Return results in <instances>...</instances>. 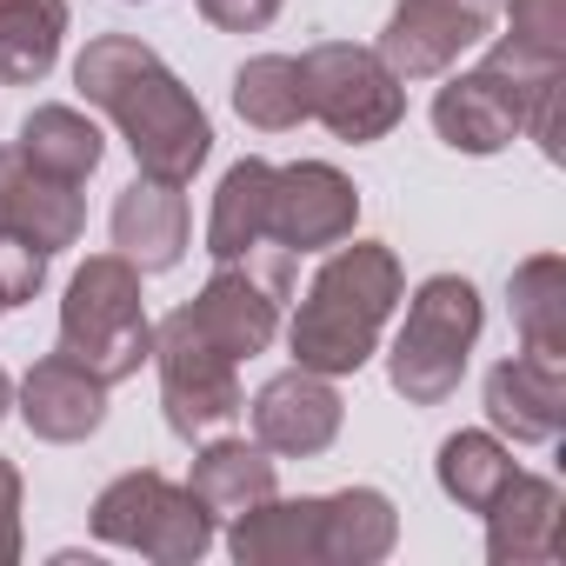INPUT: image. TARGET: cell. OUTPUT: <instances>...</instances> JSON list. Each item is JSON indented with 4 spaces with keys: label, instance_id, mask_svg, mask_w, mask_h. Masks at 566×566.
<instances>
[{
    "label": "cell",
    "instance_id": "1",
    "mask_svg": "<svg viewBox=\"0 0 566 566\" xmlns=\"http://www.w3.org/2000/svg\"><path fill=\"white\" fill-rule=\"evenodd\" d=\"M74 87L127 134L140 174L187 187V180L207 167L213 127H207L200 101L167 74V61H160L147 41H134V34H101V41H87L81 61H74Z\"/></svg>",
    "mask_w": 566,
    "mask_h": 566
},
{
    "label": "cell",
    "instance_id": "2",
    "mask_svg": "<svg viewBox=\"0 0 566 566\" xmlns=\"http://www.w3.org/2000/svg\"><path fill=\"white\" fill-rule=\"evenodd\" d=\"M394 307H400V260H394V247H380V240L340 247L314 273V287H307V301L294 314V334H287L294 360L307 374H327V380L360 374L374 360L380 327H387Z\"/></svg>",
    "mask_w": 566,
    "mask_h": 566
},
{
    "label": "cell",
    "instance_id": "3",
    "mask_svg": "<svg viewBox=\"0 0 566 566\" xmlns=\"http://www.w3.org/2000/svg\"><path fill=\"white\" fill-rule=\"evenodd\" d=\"M61 354L81 360L94 380L120 387L140 374V360L154 354V321H147V294H140V266L127 253H94L61 301Z\"/></svg>",
    "mask_w": 566,
    "mask_h": 566
},
{
    "label": "cell",
    "instance_id": "4",
    "mask_svg": "<svg viewBox=\"0 0 566 566\" xmlns=\"http://www.w3.org/2000/svg\"><path fill=\"white\" fill-rule=\"evenodd\" d=\"M566 54H539L520 41H500L473 74L447 81L433 94V127L453 154H500L513 134H526L533 101L559 81Z\"/></svg>",
    "mask_w": 566,
    "mask_h": 566
},
{
    "label": "cell",
    "instance_id": "5",
    "mask_svg": "<svg viewBox=\"0 0 566 566\" xmlns=\"http://www.w3.org/2000/svg\"><path fill=\"white\" fill-rule=\"evenodd\" d=\"M473 340H480V294H473V280H460V273L420 280V294H413V307H407V327L394 334V354H387L394 394H400L407 407H440V400H453Z\"/></svg>",
    "mask_w": 566,
    "mask_h": 566
},
{
    "label": "cell",
    "instance_id": "6",
    "mask_svg": "<svg viewBox=\"0 0 566 566\" xmlns=\"http://www.w3.org/2000/svg\"><path fill=\"white\" fill-rule=\"evenodd\" d=\"M94 533L107 546H127L140 559H160V566H193L207 546H213V513L174 486L167 473L140 467V473H120L101 500H94Z\"/></svg>",
    "mask_w": 566,
    "mask_h": 566
},
{
    "label": "cell",
    "instance_id": "7",
    "mask_svg": "<svg viewBox=\"0 0 566 566\" xmlns=\"http://www.w3.org/2000/svg\"><path fill=\"white\" fill-rule=\"evenodd\" d=\"M301 81H307V120H321L334 140H387L407 114V81L354 41H327L301 54Z\"/></svg>",
    "mask_w": 566,
    "mask_h": 566
},
{
    "label": "cell",
    "instance_id": "8",
    "mask_svg": "<svg viewBox=\"0 0 566 566\" xmlns=\"http://www.w3.org/2000/svg\"><path fill=\"white\" fill-rule=\"evenodd\" d=\"M154 360H160V400H167V427L180 440H200V433H220L247 413V394H240V374H233V354H220L187 314H167L154 327Z\"/></svg>",
    "mask_w": 566,
    "mask_h": 566
},
{
    "label": "cell",
    "instance_id": "9",
    "mask_svg": "<svg viewBox=\"0 0 566 566\" xmlns=\"http://www.w3.org/2000/svg\"><path fill=\"white\" fill-rule=\"evenodd\" d=\"M287 294H294V253L273 247L260 266H253V260L220 266L207 287H200V301L180 307V314H187L220 354L253 360V354L273 347V334H280V301H287Z\"/></svg>",
    "mask_w": 566,
    "mask_h": 566
},
{
    "label": "cell",
    "instance_id": "10",
    "mask_svg": "<svg viewBox=\"0 0 566 566\" xmlns=\"http://www.w3.org/2000/svg\"><path fill=\"white\" fill-rule=\"evenodd\" d=\"M360 220V193L340 167L327 160H294V167H273V200H266V240L287 247V253H321L354 240Z\"/></svg>",
    "mask_w": 566,
    "mask_h": 566
},
{
    "label": "cell",
    "instance_id": "11",
    "mask_svg": "<svg viewBox=\"0 0 566 566\" xmlns=\"http://www.w3.org/2000/svg\"><path fill=\"white\" fill-rule=\"evenodd\" d=\"M486 34H493V14L480 8V0H400L374 54H380L400 81H433V74H447L467 48H480Z\"/></svg>",
    "mask_w": 566,
    "mask_h": 566
},
{
    "label": "cell",
    "instance_id": "12",
    "mask_svg": "<svg viewBox=\"0 0 566 566\" xmlns=\"http://www.w3.org/2000/svg\"><path fill=\"white\" fill-rule=\"evenodd\" d=\"M340 420H347V407H340L334 380L327 374H307V367L273 374L253 394V440L266 453H280V460H314V453H327L340 440Z\"/></svg>",
    "mask_w": 566,
    "mask_h": 566
},
{
    "label": "cell",
    "instance_id": "13",
    "mask_svg": "<svg viewBox=\"0 0 566 566\" xmlns=\"http://www.w3.org/2000/svg\"><path fill=\"white\" fill-rule=\"evenodd\" d=\"M81 227H87L81 180L41 174L34 160H21V147H0V233H21L54 260L61 247L81 240Z\"/></svg>",
    "mask_w": 566,
    "mask_h": 566
},
{
    "label": "cell",
    "instance_id": "14",
    "mask_svg": "<svg viewBox=\"0 0 566 566\" xmlns=\"http://www.w3.org/2000/svg\"><path fill=\"white\" fill-rule=\"evenodd\" d=\"M21 420L34 440H54V447H74L87 433H101L107 420V380H94L81 360L67 354H48L34 360V374L21 380Z\"/></svg>",
    "mask_w": 566,
    "mask_h": 566
},
{
    "label": "cell",
    "instance_id": "15",
    "mask_svg": "<svg viewBox=\"0 0 566 566\" xmlns=\"http://www.w3.org/2000/svg\"><path fill=\"white\" fill-rule=\"evenodd\" d=\"M486 420L520 447L559 440V427H566V360H533V354L500 360L486 374Z\"/></svg>",
    "mask_w": 566,
    "mask_h": 566
},
{
    "label": "cell",
    "instance_id": "16",
    "mask_svg": "<svg viewBox=\"0 0 566 566\" xmlns=\"http://www.w3.org/2000/svg\"><path fill=\"white\" fill-rule=\"evenodd\" d=\"M566 553V506L559 486L539 473H513L506 493L486 506V559L493 566H526V559H559Z\"/></svg>",
    "mask_w": 566,
    "mask_h": 566
},
{
    "label": "cell",
    "instance_id": "17",
    "mask_svg": "<svg viewBox=\"0 0 566 566\" xmlns=\"http://www.w3.org/2000/svg\"><path fill=\"white\" fill-rule=\"evenodd\" d=\"M327 500H260L247 513H233V559L240 566H307L327 559Z\"/></svg>",
    "mask_w": 566,
    "mask_h": 566
},
{
    "label": "cell",
    "instance_id": "18",
    "mask_svg": "<svg viewBox=\"0 0 566 566\" xmlns=\"http://www.w3.org/2000/svg\"><path fill=\"white\" fill-rule=\"evenodd\" d=\"M114 247L140 273H167L187 253V193L174 180H154V174L120 187V200H114Z\"/></svg>",
    "mask_w": 566,
    "mask_h": 566
},
{
    "label": "cell",
    "instance_id": "19",
    "mask_svg": "<svg viewBox=\"0 0 566 566\" xmlns=\"http://www.w3.org/2000/svg\"><path fill=\"white\" fill-rule=\"evenodd\" d=\"M266 200H273V167L266 160H233L220 193H213V220H207V253L220 266L253 260L266 240Z\"/></svg>",
    "mask_w": 566,
    "mask_h": 566
},
{
    "label": "cell",
    "instance_id": "20",
    "mask_svg": "<svg viewBox=\"0 0 566 566\" xmlns=\"http://www.w3.org/2000/svg\"><path fill=\"white\" fill-rule=\"evenodd\" d=\"M187 493L213 513V520H233L260 500H273V453L260 440H213L193 473H187Z\"/></svg>",
    "mask_w": 566,
    "mask_h": 566
},
{
    "label": "cell",
    "instance_id": "21",
    "mask_svg": "<svg viewBox=\"0 0 566 566\" xmlns=\"http://www.w3.org/2000/svg\"><path fill=\"white\" fill-rule=\"evenodd\" d=\"M506 294H513V327H520L526 354L533 360H566V260L559 253L520 260Z\"/></svg>",
    "mask_w": 566,
    "mask_h": 566
},
{
    "label": "cell",
    "instance_id": "22",
    "mask_svg": "<svg viewBox=\"0 0 566 566\" xmlns=\"http://www.w3.org/2000/svg\"><path fill=\"white\" fill-rule=\"evenodd\" d=\"M67 34V0H0V81L34 87L54 74Z\"/></svg>",
    "mask_w": 566,
    "mask_h": 566
},
{
    "label": "cell",
    "instance_id": "23",
    "mask_svg": "<svg viewBox=\"0 0 566 566\" xmlns=\"http://www.w3.org/2000/svg\"><path fill=\"white\" fill-rule=\"evenodd\" d=\"M233 114L260 134H287L307 120V81L294 54H253L233 74Z\"/></svg>",
    "mask_w": 566,
    "mask_h": 566
},
{
    "label": "cell",
    "instance_id": "24",
    "mask_svg": "<svg viewBox=\"0 0 566 566\" xmlns=\"http://www.w3.org/2000/svg\"><path fill=\"white\" fill-rule=\"evenodd\" d=\"M101 127L81 114V107H34L21 120V160H34L41 174H61V180H87L101 167Z\"/></svg>",
    "mask_w": 566,
    "mask_h": 566
},
{
    "label": "cell",
    "instance_id": "25",
    "mask_svg": "<svg viewBox=\"0 0 566 566\" xmlns=\"http://www.w3.org/2000/svg\"><path fill=\"white\" fill-rule=\"evenodd\" d=\"M394 533H400V520H394V500L387 493H374V486H347V493H327V559H340V566H374V559H387L394 553Z\"/></svg>",
    "mask_w": 566,
    "mask_h": 566
},
{
    "label": "cell",
    "instance_id": "26",
    "mask_svg": "<svg viewBox=\"0 0 566 566\" xmlns=\"http://www.w3.org/2000/svg\"><path fill=\"white\" fill-rule=\"evenodd\" d=\"M513 473H520V467H513V453H506L493 433H453V440L440 447V486H447V500H460L467 513H486V506L506 493Z\"/></svg>",
    "mask_w": 566,
    "mask_h": 566
},
{
    "label": "cell",
    "instance_id": "27",
    "mask_svg": "<svg viewBox=\"0 0 566 566\" xmlns=\"http://www.w3.org/2000/svg\"><path fill=\"white\" fill-rule=\"evenodd\" d=\"M41 287H48V253L28 247L21 233H0V294H8V307H28Z\"/></svg>",
    "mask_w": 566,
    "mask_h": 566
},
{
    "label": "cell",
    "instance_id": "28",
    "mask_svg": "<svg viewBox=\"0 0 566 566\" xmlns=\"http://www.w3.org/2000/svg\"><path fill=\"white\" fill-rule=\"evenodd\" d=\"M513 14V34L520 48H539V54H566V0H506Z\"/></svg>",
    "mask_w": 566,
    "mask_h": 566
},
{
    "label": "cell",
    "instance_id": "29",
    "mask_svg": "<svg viewBox=\"0 0 566 566\" xmlns=\"http://www.w3.org/2000/svg\"><path fill=\"white\" fill-rule=\"evenodd\" d=\"M200 14H207L220 34H260V28H273L280 0H200Z\"/></svg>",
    "mask_w": 566,
    "mask_h": 566
},
{
    "label": "cell",
    "instance_id": "30",
    "mask_svg": "<svg viewBox=\"0 0 566 566\" xmlns=\"http://www.w3.org/2000/svg\"><path fill=\"white\" fill-rule=\"evenodd\" d=\"M21 559V473L14 460H0V566Z\"/></svg>",
    "mask_w": 566,
    "mask_h": 566
},
{
    "label": "cell",
    "instance_id": "31",
    "mask_svg": "<svg viewBox=\"0 0 566 566\" xmlns=\"http://www.w3.org/2000/svg\"><path fill=\"white\" fill-rule=\"evenodd\" d=\"M8 407H14V380H8V367H0V420H8Z\"/></svg>",
    "mask_w": 566,
    "mask_h": 566
},
{
    "label": "cell",
    "instance_id": "32",
    "mask_svg": "<svg viewBox=\"0 0 566 566\" xmlns=\"http://www.w3.org/2000/svg\"><path fill=\"white\" fill-rule=\"evenodd\" d=\"M0 314H8V294H0Z\"/></svg>",
    "mask_w": 566,
    "mask_h": 566
},
{
    "label": "cell",
    "instance_id": "33",
    "mask_svg": "<svg viewBox=\"0 0 566 566\" xmlns=\"http://www.w3.org/2000/svg\"><path fill=\"white\" fill-rule=\"evenodd\" d=\"M480 8H486V0H480Z\"/></svg>",
    "mask_w": 566,
    "mask_h": 566
}]
</instances>
